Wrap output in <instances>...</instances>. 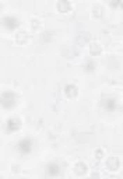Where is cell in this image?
<instances>
[{
	"mask_svg": "<svg viewBox=\"0 0 123 179\" xmlns=\"http://www.w3.org/2000/svg\"><path fill=\"white\" fill-rule=\"evenodd\" d=\"M20 148H21V151L28 153V151H30V141H28V140H22L20 143Z\"/></svg>",
	"mask_w": 123,
	"mask_h": 179,
	"instance_id": "6da1fadb",
	"label": "cell"
},
{
	"mask_svg": "<svg viewBox=\"0 0 123 179\" xmlns=\"http://www.w3.org/2000/svg\"><path fill=\"white\" fill-rule=\"evenodd\" d=\"M48 172H49L51 175H56V174L59 172V165H56V164H51V165L48 167Z\"/></svg>",
	"mask_w": 123,
	"mask_h": 179,
	"instance_id": "7a4b0ae2",
	"label": "cell"
}]
</instances>
